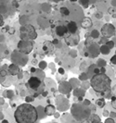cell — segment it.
<instances>
[{
    "label": "cell",
    "instance_id": "obj_23",
    "mask_svg": "<svg viewBox=\"0 0 116 123\" xmlns=\"http://www.w3.org/2000/svg\"><path fill=\"white\" fill-rule=\"evenodd\" d=\"M39 66H40V68H45V66H46V63H45V62H41V63H40V64H39Z\"/></svg>",
    "mask_w": 116,
    "mask_h": 123
},
{
    "label": "cell",
    "instance_id": "obj_30",
    "mask_svg": "<svg viewBox=\"0 0 116 123\" xmlns=\"http://www.w3.org/2000/svg\"><path fill=\"white\" fill-rule=\"evenodd\" d=\"M58 43H59V41H58L57 39H55V40H53V42H52V44H53V45H57Z\"/></svg>",
    "mask_w": 116,
    "mask_h": 123
},
{
    "label": "cell",
    "instance_id": "obj_25",
    "mask_svg": "<svg viewBox=\"0 0 116 123\" xmlns=\"http://www.w3.org/2000/svg\"><path fill=\"white\" fill-rule=\"evenodd\" d=\"M105 122L106 123H108V122H114V120H113V119H106V120H105Z\"/></svg>",
    "mask_w": 116,
    "mask_h": 123
},
{
    "label": "cell",
    "instance_id": "obj_29",
    "mask_svg": "<svg viewBox=\"0 0 116 123\" xmlns=\"http://www.w3.org/2000/svg\"><path fill=\"white\" fill-rule=\"evenodd\" d=\"M32 101V98H30V97H26V102L27 103H29V102H31Z\"/></svg>",
    "mask_w": 116,
    "mask_h": 123
},
{
    "label": "cell",
    "instance_id": "obj_32",
    "mask_svg": "<svg viewBox=\"0 0 116 123\" xmlns=\"http://www.w3.org/2000/svg\"><path fill=\"white\" fill-rule=\"evenodd\" d=\"M35 70H36V69H35L34 68H31V72H35Z\"/></svg>",
    "mask_w": 116,
    "mask_h": 123
},
{
    "label": "cell",
    "instance_id": "obj_36",
    "mask_svg": "<svg viewBox=\"0 0 116 123\" xmlns=\"http://www.w3.org/2000/svg\"><path fill=\"white\" fill-rule=\"evenodd\" d=\"M4 104V100L3 99H0V105H3Z\"/></svg>",
    "mask_w": 116,
    "mask_h": 123
},
{
    "label": "cell",
    "instance_id": "obj_14",
    "mask_svg": "<svg viewBox=\"0 0 116 123\" xmlns=\"http://www.w3.org/2000/svg\"><path fill=\"white\" fill-rule=\"evenodd\" d=\"M96 105L98 106V107H103L105 106V100L104 99H98L96 102Z\"/></svg>",
    "mask_w": 116,
    "mask_h": 123
},
{
    "label": "cell",
    "instance_id": "obj_16",
    "mask_svg": "<svg viewBox=\"0 0 116 123\" xmlns=\"http://www.w3.org/2000/svg\"><path fill=\"white\" fill-rule=\"evenodd\" d=\"M91 36H92L93 38H97V37H98V32H97V30H94V31L91 33Z\"/></svg>",
    "mask_w": 116,
    "mask_h": 123
},
{
    "label": "cell",
    "instance_id": "obj_33",
    "mask_svg": "<svg viewBox=\"0 0 116 123\" xmlns=\"http://www.w3.org/2000/svg\"><path fill=\"white\" fill-rule=\"evenodd\" d=\"M78 100H79V101H83V96H78Z\"/></svg>",
    "mask_w": 116,
    "mask_h": 123
},
{
    "label": "cell",
    "instance_id": "obj_24",
    "mask_svg": "<svg viewBox=\"0 0 116 123\" xmlns=\"http://www.w3.org/2000/svg\"><path fill=\"white\" fill-rule=\"evenodd\" d=\"M94 72H95V74H98V73H100V69L95 68V69H94Z\"/></svg>",
    "mask_w": 116,
    "mask_h": 123
},
{
    "label": "cell",
    "instance_id": "obj_27",
    "mask_svg": "<svg viewBox=\"0 0 116 123\" xmlns=\"http://www.w3.org/2000/svg\"><path fill=\"white\" fill-rule=\"evenodd\" d=\"M4 24V22H3V18L1 17V15H0V26H2Z\"/></svg>",
    "mask_w": 116,
    "mask_h": 123
},
{
    "label": "cell",
    "instance_id": "obj_18",
    "mask_svg": "<svg viewBox=\"0 0 116 123\" xmlns=\"http://www.w3.org/2000/svg\"><path fill=\"white\" fill-rule=\"evenodd\" d=\"M111 62L112 64L116 65V55H114L113 56H111Z\"/></svg>",
    "mask_w": 116,
    "mask_h": 123
},
{
    "label": "cell",
    "instance_id": "obj_26",
    "mask_svg": "<svg viewBox=\"0 0 116 123\" xmlns=\"http://www.w3.org/2000/svg\"><path fill=\"white\" fill-rule=\"evenodd\" d=\"M105 72H106L105 68H100V73H105Z\"/></svg>",
    "mask_w": 116,
    "mask_h": 123
},
{
    "label": "cell",
    "instance_id": "obj_28",
    "mask_svg": "<svg viewBox=\"0 0 116 123\" xmlns=\"http://www.w3.org/2000/svg\"><path fill=\"white\" fill-rule=\"evenodd\" d=\"M84 105H85V106H88V105L90 104V102H89V100H84Z\"/></svg>",
    "mask_w": 116,
    "mask_h": 123
},
{
    "label": "cell",
    "instance_id": "obj_21",
    "mask_svg": "<svg viewBox=\"0 0 116 123\" xmlns=\"http://www.w3.org/2000/svg\"><path fill=\"white\" fill-rule=\"evenodd\" d=\"M96 17L98 18V19H100V18H102V14H101L100 12H97V13H96Z\"/></svg>",
    "mask_w": 116,
    "mask_h": 123
},
{
    "label": "cell",
    "instance_id": "obj_31",
    "mask_svg": "<svg viewBox=\"0 0 116 123\" xmlns=\"http://www.w3.org/2000/svg\"><path fill=\"white\" fill-rule=\"evenodd\" d=\"M42 95H43V96H45V97H46V96L47 95V92H44V93H42Z\"/></svg>",
    "mask_w": 116,
    "mask_h": 123
},
{
    "label": "cell",
    "instance_id": "obj_12",
    "mask_svg": "<svg viewBox=\"0 0 116 123\" xmlns=\"http://www.w3.org/2000/svg\"><path fill=\"white\" fill-rule=\"evenodd\" d=\"M74 94L75 96H84V91L81 89H76L74 91Z\"/></svg>",
    "mask_w": 116,
    "mask_h": 123
},
{
    "label": "cell",
    "instance_id": "obj_35",
    "mask_svg": "<svg viewBox=\"0 0 116 123\" xmlns=\"http://www.w3.org/2000/svg\"><path fill=\"white\" fill-rule=\"evenodd\" d=\"M103 115H104V116H107V115H108V111H107V110H105V111L103 112Z\"/></svg>",
    "mask_w": 116,
    "mask_h": 123
},
{
    "label": "cell",
    "instance_id": "obj_9",
    "mask_svg": "<svg viewBox=\"0 0 116 123\" xmlns=\"http://www.w3.org/2000/svg\"><path fill=\"white\" fill-rule=\"evenodd\" d=\"M45 113L47 115V116H51L55 113V107L53 106L52 105H48L46 108H45Z\"/></svg>",
    "mask_w": 116,
    "mask_h": 123
},
{
    "label": "cell",
    "instance_id": "obj_13",
    "mask_svg": "<svg viewBox=\"0 0 116 123\" xmlns=\"http://www.w3.org/2000/svg\"><path fill=\"white\" fill-rule=\"evenodd\" d=\"M89 121H91V122H100L101 120H100V119H99L98 116H97V115H91Z\"/></svg>",
    "mask_w": 116,
    "mask_h": 123
},
{
    "label": "cell",
    "instance_id": "obj_17",
    "mask_svg": "<svg viewBox=\"0 0 116 123\" xmlns=\"http://www.w3.org/2000/svg\"><path fill=\"white\" fill-rule=\"evenodd\" d=\"M107 45H108L110 48H113V46H114V43H113L112 41H109V42L107 43Z\"/></svg>",
    "mask_w": 116,
    "mask_h": 123
},
{
    "label": "cell",
    "instance_id": "obj_8",
    "mask_svg": "<svg viewBox=\"0 0 116 123\" xmlns=\"http://www.w3.org/2000/svg\"><path fill=\"white\" fill-rule=\"evenodd\" d=\"M92 24H93L92 21L89 18H84L83 22H82V27L84 28V29H88V28H90L92 26Z\"/></svg>",
    "mask_w": 116,
    "mask_h": 123
},
{
    "label": "cell",
    "instance_id": "obj_37",
    "mask_svg": "<svg viewBox=\"0 0 116 123\" xmlns=\"http://www.w3.org/2000/svg\"><path fill=\"white\" fill-rule=\"evenodd\" d=\"M2 122H4V123H8V120H6V119H4V120H2Z\"/></svg>",
    "mask_w": 116,
    "mask_h": 123
},
{
    "label": "cell",
    "instance_id": "obj_20",
    "mask_svg": "<svg viewBox=\"0 0 116 123\" xmlns=\"http://www.w3.org/2000/svg\"><path fill=\"white\" fill-rule=\"evenodd\" d=\"M58 71H59V73H60V74H61V75H63L64 73H65V70H64L62 68H60L58 69Z\"/></svg>",
    "mask_w": 116,
    "mask_h": 123
},
{
    "label": "cell",
    "instance_id": "obj_2",
    "mask_svg": "<svg viewBox=\"0 0 116 123\" xmlns=\"http://www.w3.org/2000/svg\"><path fill=\"white\" fill-rule=\"evenodd\" d=\"M91 87L95 90L97 93H104L109 91L111 88V79L109 78L104 73L96 74L91 79Z\"/></svg>",
    "mask_w": 116,
    "mask_h": 123
},
{
    "label": "cell",
    "instance_id": "obj_38",
    "mask_svg": "<svg viewBox=\"0 0 116 123\" xmlns=\"http://www.w3.org/2000/svg\"><path fill=\"white\" fill-rule=\"evenodd\" d=\"M70 1H71V2H76L77 0H70Z\"/></svg>",
    "mask_w": 116,
    "mask_h": 123
},
{
    "label": "cell",
    "instance_id": "obj_5",
    "mask_svg": "<svg viewBox=\"0 0 116 123\" xmlns=\"http://www.w3.org/2000/svg\"><path fill=\"white\" fill-rule=\"evenodd\" d=\"M69 38H66L65 40H66V42H67V44L68 45H71V46H73V45H77V43L79 42V38H78V36L76 35H74V34H71L70 36H68Z\"/></svg>",
    "mask_w": 116,
    "mask_h": 123
},
{
    "label": "cell",
    "instance_id": "obj_34",
    "mask_svg": "<svg viewBox=\"0 0 116 123\" xmlns=\"http://www.w3.org/2000/svg\"><path fill=\"white\" fill-rule=\"evenodd\" d=\"M111 101H112V102H113V101H116V97L114 96V95L111 97Z\"/></svg>",
    "mask_w": 116,
    "mask_h": 123
},
{
    "label": "cell",
    "instance_id": "obj_6",
    "mask_svg": "<svg viewBox=\"0 0 116 123\" xmlns=\"http://www.w3.org/2000/svg\"><path fill=\"white\" fill-rule=\"evenodd\" d=\"M69 33L68 32V29H67V26H63V25H60L56 28V34H58L59 36L62 37L64 36V34Z\"/></svg>",
    "mask_w": 116,
    "mask_h": 123
},
{
    "label": "cell",
    "instance_id": "obj_11",
    "mask_svg": "<svg viewBox=\"0 0 116 123\" xmlns=\"http://www.w3.org/2000/svg\"><path fill=\"white\" fill-rule=\"evenodd\" d=\"M9 70L11 75H16L18 73V71H19V68L17 66H15V65H11L9 68Z\"/></svg>",
    "mask_w": 116,
    "mask_h": 123
},
{
    "label": "cell",
    "instance_id": "obj_7",
    "mask_svg": "<svg viewBox=\"0 0 116 123\" xmlns=\"http://www.w3.org/2000/svg\"><path fill=\"white\" fill-rule=\"evenodd\" d=\"M67 29H68V32L70 34H76L77 32V24L74 21H70L67 24Z\"/></svg>",
    "mask_w": 116,
    "mask_h": 123
},
{
    "label": "cell",
    "instance_id": "obj_22",
    "mask_svg": "<svg viewBox=\"0 0 116 123\" xmlns=\"http://www.w3.org/2000/svg\"><path fill=\"white\" fill-rule=\"evenodd\" d=\"M87 2H88V0H81V4H82V5H84V7H86V6H87V5H86V3H87Z\"/></svg>",
    "mask_w": 116,
    "mask_h": 123
},
{
    "label": "cell",
    "instance_id": "obj_19",
    "mask_svg": "<svg viewBox=\"0 0 116 123\" xmlns=\"http://www.w3.org/2000/svg\"><path fill=\"white\" fill-rule=\"evenodd\" d=\"M6 94H8V96H7L8 98H11V97H12V92H11V91H7V92H6Z\"/></svg>",
    "mask_w": 116,
    "mask_h": 123
},
{
    "label": "cell",
    "instance_id": "obj_10",
    "mask_svg": "<svg viewBox=\"0 0 116 123\" xmlns=\"http://www.w3.org/2000/svg\"><path fill=\"white\" fill-rule=\"evenodd\" d=\"M110 49H111V48L106 45H102V46L100 47L99 51H100V53L103 54V55H109V54H110Z\"/></svg>",
    "mask_w": 116,
    "mask_h": 123
},
{
    "label": "cell",
    "instance_id": "obj_15",
    "mask_svg": "<svg viewBox=\"0 0 116 123\" xmlns=\"http://www.w3.org/2000/svg\"><path fill=\"white\" fill-rule=\"evenodd\" d=\"M60 13L63 15V16H69L70 15V11L67 8H60Z\"/></svg>",
    "mask_w": 116,
    "mask_h": 123
},
{
    "label": "cell",
    "instance_id": "obj_4",
    "mask_svg": "<svg viewBox=\"0 0 116 123\" xmlns=\"http://www.w3.org/2000/svg\"><path fill=\"white\" fill-rule=\"evenodd\" d=\"M28 85L30 86L31 89L35 90L41 85V81L37 77H31L28 81Z\"/></svg>",
    "mask_w": 116,
    "mask_h": 123
},
{
    "label": "cell",
    "instance_id": "obj_1",
    "mask_svg": "<svg viewBox=\"0 0 116 123\" xmlns=\"http://www.w3.org/2000/svg\"><path fill=\"white\" fill-rule=\"evenodd\" d=\"M15 120L19 123H32L38 119V113L31 104H22L19 106L14 113Z\"/></svg>",
    "mask_w": 116,
    "mask_h": 123
},
{
    "label": "cell",
    "instance_id": "obj_3",
    "mask_svg": "<svg viewBox=\"0 0 116 123\" xmlns=\"http://www.w3.org/2000/svg\"><path fill=\"white\" fill-rule=\"evenodd\" d=\"M101 33L106 38H111V37H112L113 34H115V28L111 24H106L102 27Z\"/></svg>",
    "mask_w": 116,
    "mask_h": 123
}]
</instances>
